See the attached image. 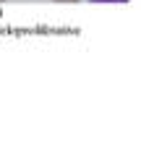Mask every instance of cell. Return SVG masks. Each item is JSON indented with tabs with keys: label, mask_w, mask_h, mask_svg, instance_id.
<instances>
[{
	"label": "cell",
	"mask_w": 141,
	"mask_h": 149,
	"mask_svg": "<svg viewBox=\"0 0 141 149\" xmlns=\"http://www.w3.org/2000/svg\"><path fill=\"white\" fill-rule=\"evenodd\" d=\"M92 3H126V0H92Z\"/></svg>",
	"instance_id": "6da1fadb"
},
{
	"label": "cell",
	"mask_w": 141,
	"mask_h": 149,
	"mask_svg": "<svg viewBox=\"0 0 141 149\" xmlns=\"http://www.w3.org/2000/svg\"><path fill=\"white\" fill-rule=\"evenodd\" d=\"M55 3H78V0H55Z\"/></svg>",
	"instance_id": "7a4b0ae2"
},
{
	"label": "cell",
	"mask_w": 141,
	"mask_h": 149,
	"mask_svg": "<svg viewBox=\"0 0 141 149\" xmlns=\"http://www.w3.org/2000/svg\"><path fill=\"white\" fill-rule=\"evenodd\" d=\"M0 3H3V0H0Z\"/></svg>",
	"instance_id": "3957f363"
}]
</instances>
